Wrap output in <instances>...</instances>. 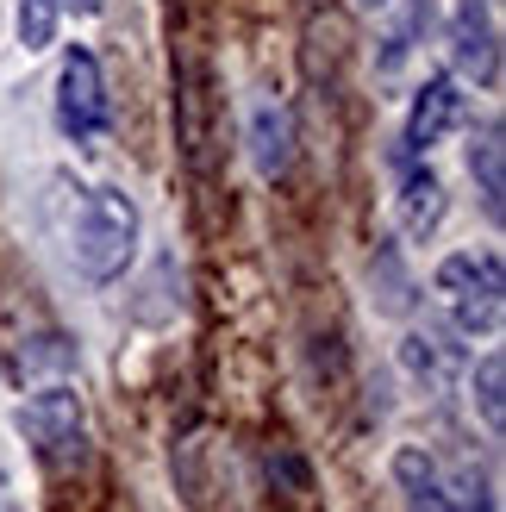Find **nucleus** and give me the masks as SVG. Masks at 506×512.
<instances>
[{"mask_svg": "<svg viewBox=\"0 0 506 512\" xmlns=\"http://www.w3.org/2000/svg\"><path fill=\"white\" fill-rule=\"evenodd\" d=\"M138 232H144V213L125 188H88L82 207H75V232H69V256L82 281L94 288H113V281L132 269L138 256Z\"/></svg>", "mask_w": 506, "mask_h": 512, "instance_id": "obj_1", "label": "nucleus"}, {"mask_svg": "<svg viewBox=\"0 0 506 512\" xmlns=\"http://www.w3.org/2000/svg\"><path fill=\"white\" fill-rule=\"evenodd\" d=\"M432 294L444 306V319L457 338H494L500 313H506V275H500V250H457L444 256L432 275Z\"/></svg>", "mask_w": 506, "mask_h": 512, "instance_id": "obj_2", "label": "nucleus"}, {"mask_svg": "<svg viewBox=\"0 0 506 512\" xmlns=\"http://www.w3.org/2000/svg\"><path fill=\"white\" fill-rule=\"evenodd\" d=\"M19 438L38 450L44 469H82L88 463V406L69 381H44V388L19 406Z\"/></svg>", "mask_w": 506, "mask_h": 512, "instance_id": "obj_3", "label": "nucleus"}, {"mask_svg": "<svg viewBox=\"0 0 506 512\" xmlns=\"http://www.w3.org/2000/svg\"><path fill=\"white\" fill-rule=\"evenodd\" d=\"M57 125L69 144H100L107 138V82L88 44H69L57 63Z\"/></svg>", "mask_w": 506, "mask_h": 512, "instance_id": "obj_4", "label": "nucleus"}, {"mask_svg": "<svg viewBox=\"0 0 506 512\" xmlns=\"http://www.w3.org/2000/svg\"><path fill=\"white\" fill-rule=\"evenodd\" d=\"M444 44H450V69L469 75V82L494 88L500 82V32H494V7L488 0H457L444 25Z\"/></svg>", "mask_w": 506, "mask_h": 512, "instance_id": "obj_5", "label": "nucleus"}, {"mask_svg": "<svg viewBox=\"0 0 506 512\" xmlns=\"http://www.w3.org/2000/svg\"><path fill=\"white\" fill-rule=\"evenodd\" d=\"M469 119V100L457 88V75H425V88L413 94V113H407V144L413 157H425V150H438L444 138H457Z\"/></svg>", "mask_w": 506, "mask_h": 512, "instance_id": "obj_6", "label": "nucleus"}, {"mask_svg": "<svg viewBox=\"0 0 506 512\" xmlns=\"http://www.w3.org/2000/svg\"><path fill=\"white\" fill-rule=\"evenodd\" d=\"M400 369H407L425 394H450L457 375L469 369V356L450 344V331H407V338H400Z\"/></svg>", "mask_w": 506, "mask_h": 512, "instance_id": "obj_7", "label": "nucleus"}, {"mask_svg": "<svg viewBox=\"0 0 506 512\" xmlns=\"http://www.w3.org/2000/svg\"><path fill=\"white\" fill-rule=\"evenodd\" d=\"M438 225H444V182H438V169L407 163V169H400V232L425 244Z\"/></svg>", "mask_w": 506, "mask_h": 512, "instance_id": "obj_8", "label": "nucleus"}, {"mask_svg": "<svg viewBox=\"0 0 506 512\" xmlns=\"http://www.w3.org/2000/svg\"><path fill=\"white\" fill-rule=\"evenodd\" d=\"M250 163H257L263 182H282L288 163H294V119H288V107H275V100H263V107L250 113Z\"/></svg>", "mask_w": 506, "mask_h": 512, "instance_id": "obj_9", "label": "nucleus"}, {"mask_svg": "<svg viewBox=\"0 0 506 512\" xmlns=\"http://www.w3.org/2000/svg\"><path fill=\"white\" fill-rule=\"evenodd\" d=\"M394 488H400V500H407V512H450L444 469H438V456L419 450V444H400L394 450Z\"/></svg>", "mask_w": 506, "mask_h": 512, "instance_id": "obj_10", "label": "nucleus"}, {"mask_svg": "<svg viewBox=\"0 0 506 512\" xmlns=\"http://www.w3.org/2000/svg\"><path fill=\"white\" fill-rule=\"evenodd\" d=\"M469 175H475V194H482L488 219H506V144H500V119H488L469 144Z\"/></svg>", "mask_w": 506, "mask_h": 512, "instance_id": "obj_11", "label": "nucleus"}, {"mask_svg": "<svg viewBox=\"0 0 506 512\" xmlns=\"http://www.w3.org/2000/svg\"><path fill=\"white\" fill-rule=\"evenodd\" d=\"M75 369V344L63 331H44V338L19 344V381H63Z\"/></svg>", "mask_w": 506, "mask_h": 512, "instance_id": "obj_12", "label": "nucleus"}, {"mask_svg": "<svg viewBox=\"0 0 506 512\" xmlns=\"http://www.w3.org/2000/svg\"><path fill=\"white\" fill-rule=\"evenodd\" d=\"M469 388H475V406H482L488 438H500V431H506V356L500 350H488L482 363L469 369Z\"/></svg>", "mask_w": 506, "mask_h": 512, "instance_id": "obj_13", "label": "nucleus"}, {"mask_svg": "<svg viewBox=\"0 0 506 512\" xmlns=\"http://www.w3.org/2000/svg\"><path fill=\"white\" fill-rule=\"evenodd\" d=\"M444 500H450V512H494V481L475 469V456H457L444 469Z\"/></svg>", "mask_w": 506, "mask_h": 512, "instance_id": "obj_14", "label": "nucleus"}, {"mask_svg": "<svg viewBox=\"0 0 506 512\" xmlns=\"http://www.w3.org/2000/svg\"><path fill=\"white\" fill-rule=\"evenodd\" d=\"M375 275H382V288H375V313H413V281H407V269H400V250L394 244H382L375 250Z\"/></svg>", "mask_w": 506, "mask_h": 512, "instance_id": "obj_15", "label": "nucleus"}, {"mask_svg": "<svg viewBox=\"0 0 506 512\" xmlns=\"http://www.w3.org/2000/svg\"><path fill=\"white\" fill-rule=\"evenodd\" d=\"M57 0H19V50H50L57 44Z\"/></svg>", "mask_w": 506, "mask_h": 512, "instance_id": "obj_16", "label": "nucleus"}, {"mask_svg": "<svg viewBox=\"0 0 506 512\" xmlns=\"http://www.w3.org/2000/svg\"><path fill=\"white\" fill-rule=\"evenodd\" d=\"M425 0H407V13L394 19V32H388V50H382V75H394L400 63H407V50H413V38H419V25H425Z\"/></svg>", "mask_w": 506, "mask_h": 512, "instance_id": "obj_17", "label": "nucleus"}, {"mask_svg": "<svg viewBox=\"0 0 506 512\" xmlns=\"http://www.w3.org/2000/svg\"><path fill=\"white\" fill-rule=\"evenodd\" d=\"M107 0H57V13H75V19H94Z\"/></svg>", "mask_w": 506, "mask_h": 512, "instance_id": "obj_18", "label": "nucleus"}, {"mask_svg": "<svg viewBox=\"0 0 506 512\" xmlns=\"http://www.w3.org/2000/svg\"><path fill=\"white\" fill-rule=\"evenodd\" d=\"M350 7H363V13H382V7H388V0H350Z\"/></svg>", "mask_w": 506, "mask_h": 512, "instance_id": "obj_19", "label": "nucleus"}, {"mask_svg": "<svg viewBox=\"0 0 506 512\" xmlns=\"http://www.w3.org/2000/svg\"><path fill=\"white\" fill-rule=\"evenodd\" d=\"M0 512H7V481H0Z\"/></svg>", "mask_w": 506, "mask_h": 512, "instance_id": "obj_20", "label": "nucleus"}]
</instances>
